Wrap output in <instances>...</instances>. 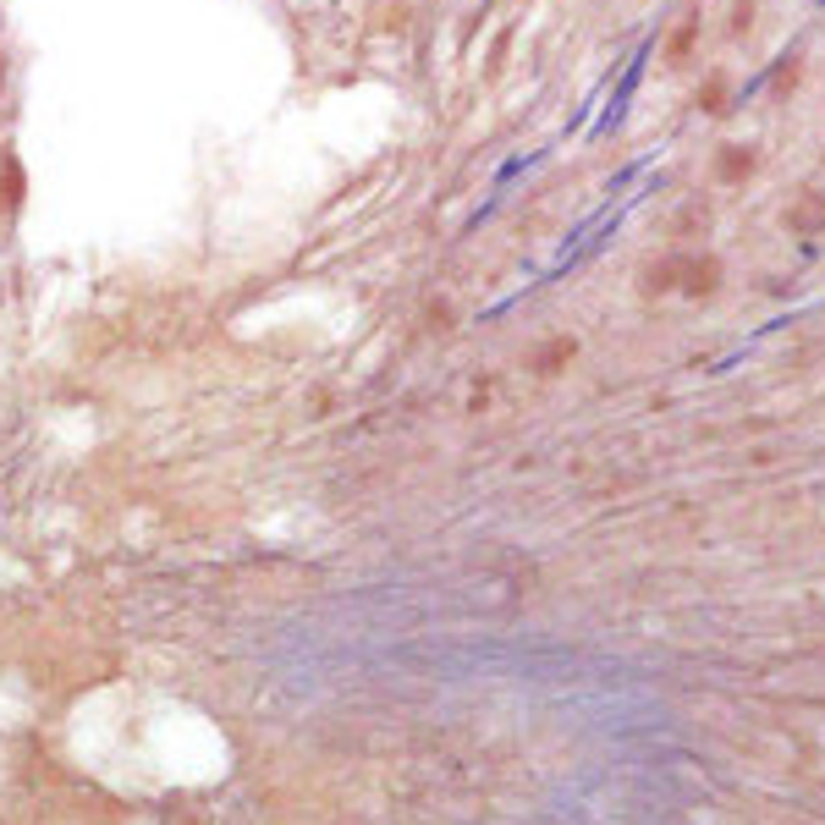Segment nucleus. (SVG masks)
<instances>
[{"label": "nucleus", "instance_id": "nucleus-2", "mask_svg": "<svg viewBox=\"0 0 825 825\" xmlns=\"http://www.w3.org/2000/svg\"><path fill=\"white\" fill-rule=\"evenodd\" d=\"M573 352H578V341H573V336H562V341H551V347L540 352V369H545V374H556V363H567Z\"/></svg>", "mask_w": 825, "mask_h": 825}, {"label": "nucleus", "instance_id": "nucleus-4", "mask_svg": "<svg viewBox=\"0 0 825 825\" xmlns=\"http://www.w3.org/2000/svg\"><path fill=\"white\" fill-rule=\"evenodd\" d=\"M688 45H693V12L682 18V29H677V39H671V50H666V56H671V67H682V61H688Z\"/></svg>", "mask_w": 825, "mask_h": 825}, {"label": "nucleus", "instance_id": "nucleus-1", "mask_svg": "<svg viewBox=\"0 0 825 825\" xmlns=\"http://www.w3.org/2000/svg\"><path fill=\"white\" fill-rule=\"evenodd\" d=\"M671 286H682V292H693V297L715 292V286H721V259L688 253V259H666L660 270H649V292H671Z\"/></svg>", "mask_w": 825, "mask_h": 825}, {"label": "nucleus", "instance_id": "nucleus-5", "mask_svg": "<svg viewBox=\"0 0 825 825\" xmlns=\"http://www.w3.org/2000/svg\"><path fill=\"white\" fill-rule=\"evenodd\" d=\"M699 105H704V111H726V78H710V83L699 89Z\"/></svg>", "mask_w": 825, "mask_h": 825}, {"label": "nucleus", "instance_id": "nucleus-3", "mask_svg": "<svg viewBox=\"0 0 825 825\" xmlns=\"http://www.w3.org/2000/svg\"><path fill=\"white\" fill-rule=\"evenodd\" d=\"M748 166H754V155H748V149H737V144H726V155H721V177L732 182V177H743Z\"/></svg>", "mask_w": 825, "mask_h": 825}]
</instances>
